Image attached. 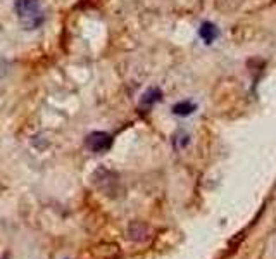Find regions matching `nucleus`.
I'll use <instances>...</instances> for the list:
<instances>
[{
    "mask_svg": "<svg viewBox=\"0 0 276 259\" xmlns=\"http://www.w3.org/2000/svg\"><path fill=\"white\" fill-rule=\"evenodd\" d=\"M195 109H197V106H195L192 101H182V102H178L173 106V114L187 117L190 114H193Z\"/></svg>",
    "mask_w": 276,
    "mask_h": 259,
    "instance_id": "6",
    "label": "nucleus"
},
{
    "mask_svg": "<svg viewBox=\"0 0 276 259\" xmlns=\"http://www.w3.org/2000/svg\"><path fill=\"white\" fill-rule=\"evenodd\" d=\"M14 11H16L17 17L21 19L26 30H35V28L44 25L45 21L40 0H16Z\"/></svg>",
    "mask_w": 276,
    "mask_h": 259,
    "instance_id": "1",
    "label": "nucleus"
},
{
    "mask_svg": "<svg viewBox=\"0 0 276 259\" xmlns=\"http://www.w3.org/2000/svg\"><path fill=\"white\" fill-rule=\"evenodd\" d=\"M93 182L106 195L117 194V188H120V176H117L116 173L109 171V169H97L93 175Z\"/></svg>",
    "mask_w": 276,
    "mask_h": 259,
    "instance_id": "2",
    "label": "nucleus"
},
{
    "mask_svg": "<svg viewBox=\"0 0 276 259\" xmlns=\"http://www.w3.org/2000/svg\"><path fill=\"white\" fill-rule=\"evenodd\" d=\"M173 144H174L176 149H185L190 144V135L185 133V131H178V133L174 135Z\"/></svg>",
    "mask_w": 276,
    "mask_h": 259,
    "instance_id": "8",
    "label": "nucleus"
},
{
    "mask_svg": "<svg viewBox=\"0 0 276 259\" xmlns=\"http://www.w3.org/2000/svg\"><path fill=\"white\" fill-rule=\"evenodd\" d=\"M163 101V92H161V88H157V87H152L149 88V90H145L144 93H142V97H140V107L142 109H149V107L152 106H155L157 102H161Z\"/></svg>",
    "mask_w": 276,
    "mask_h": 259,
    "instance_id": "4",
    "label": "nucleus"
},
{
    "mask_svg": "<svg viewBox=\"0 0 276 259\" xmlns=\"http://www.w3.org/2000/svg\"><path fill=\"white\" fill-rule=\"evenodd\" d=\"M128 233H130V238L133 240H145V235H147V227L144 223H140V221H133L130 225V228H128Z\"/></svg>",
    "mask_w": 276,
    "mask_h": 259,
    "instance_id": "7",
    "label": "nucleus"
},
{
    "mask_svg": "<svg viewBox=\"0 0 276 259\" xmlns=\"http://www.w3.org/2000/svg\"><path fill=\"white\" fill-rule=\"evenodd\" d=\"M85 145L93 154L107 152L112 147V135L107 133V131H92L85 138Z\"/></svg>",
    "mask_w": 276,
    "mask_h": 259,
    "instance_id": "3",
    "label": "nucleus"
},
{
    "mask_svg": "<svg viewBox=\"0 0 276 259\" xmlns=\"http://www.w3.org/2000/svg\"><path fill=\"white\" fill-rule=\"evenodd\" d=\"M199 36L204 40V44H207V45H211L214 40L220 36V30H218V26L216 25H212V23H202L201 28H199Z\"/></svg>",
    "mask_w": 276,
    "mask_h": 259,
    "instance_id": "5",
    "label": "nucleus"
}]
</instances>
